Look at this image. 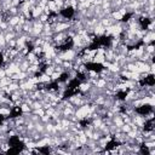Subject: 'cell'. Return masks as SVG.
I'll return each instance as SVG.
<instances>
[{"mask_svg": "<svg viewBox=\"0 0 155 155\" xmlns=\"http://www.w3.org/2000/svg\"><path fill=\"white\" fill-rule=\"evenodd\" d=\"M154 50H155L154 43H150V44L144 45V52H147V53H154Z\"/></svg>", "mask_w": 155, "mask_h": 155, "instance_id": "52a82bcc", "label": "cell"}, {"mask_svg": "<svg viewBox=\"0 0 155 155\" xmlns=\"http://www.w3.org/2000/svg\"><path fill=\"white\" fill-rule=\"evenodd\" d=\"M155 40V33L154 32H147L145 35L141 39V43L143 45H147V44H150V43H154Z\"/></svg>", "mask_w": 155, "mask_h": 155, "instance_id": "6da1fadb", "label": "cell"}, {"mask_svg": "<svg viewBox=\"0 0 155 155\" xmlns=\"http://www.w3.org/2000/svg\"><path fill=\"white\" fill-rule=\"evenodd\" d=\"M29 65H30V63L24 58V59L21 62V64H20V69H21V71H27V70H28V68H29Z\"/></svg>", "mask_w": 155, "mask_h": 155, "instance_id": "8992f818", "label": "cell"}, {"mask_svg": "<svg viewBox=\"0 0 155 155\" xmlns=\"http://www.w3.org/2000/svg\"><path fill=\"white\" fill-rule=\"evenodd\" d=\"M26 59H27L29 63H33L34 61H36V59H38V56H36L33 51H29V52L26 55Z\"/></svg>", "mask_w": 155, "mask_h": 155, "instance_id": "5b68a950", "label": "cell"}, {"mask_svg": "<svg viewBox=\"0 0 155 155\" xmlns=\"http://www.w3.org/2000/svg\"><path fill=\"white\" fill-rule=\"evenodd\" d=\"M49 16H50V15H46V14H44V12H43V14L39 16V18H38V20H39L40 22H43V23H46V22L49 21Z\"/></svg>", "mask_w": 155, "mask_h": 155, "instance_id": "ba28073f", "label": "cell"}, {"mask_svg": "<svg viewBox=\"0 0 155 155\" xmlns=\"http://www.w3.org/2000/svg\"><path fill=\"white\" fill-rule=\"evenodd\" d=\"M104 61H106V57H104V55H103V53H96V55H95V57H93L92 63H95V64H100V65H101Z\"/></svg>", "mask_w": 155, "mask_h": 155, "instance_id": "3957f363", "label": "cell"}, {"mask_svg": "<svg viewBox=\"0 0 155 155\" xmlns=\"http://www.w3.org/2000/svg\"><path fill=\"white\" fill-rule=\"evenodd\" d=\"M20 110H21V114H30V113H32L30 106L27 104V103H24V102L20 106Z\"/></svg>", "mask_w": 155, "mask_h": 155, "instance_id": "277c9868", "label": "cell"}, {"mask_svg": "<svg viewBox=\"0 0 155 155\" xmlns=\"http://www.w3.org/2000/svg\"><path fill=\"white\" fill-rule=\"evenodd\" d=\"M12 114V109L6 107V106H0V116H3V118H9L11 116Z\"/></svg>", "mask_w": 155, "mask_h": 155, "instance_id": "7a4b0ae2", "label": "cell"}]
</instances>
